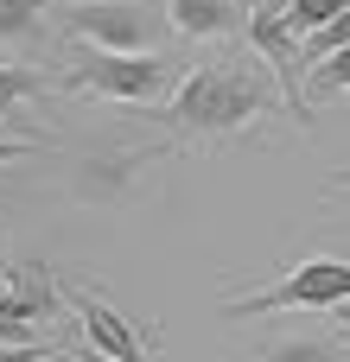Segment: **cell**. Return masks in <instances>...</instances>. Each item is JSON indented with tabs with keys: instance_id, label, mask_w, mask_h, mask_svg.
I'll list each match as a JSON object with an SVG mask.
<instances>
[{
	"instance_id": "6da1fadb",
	"label": "cell",
	"mask_w": 350,
	"mask_h": 362,
	"mask_svg": "<svg viewBox=\"0 0 350 362\" xmlns=\"http://www.w3.org/2000/svg\"><path fill=\"white\" fill-rule=\"evenodd\" d=\"M281 108H287L281 76H274L261 57L223 51V57H204V64L179 83V95L159 108V121H166L172 140L185 146V140H230V134H242V127H255V121H268V115H281Z\"/></svg>"
},
{
	"instance_id": "7a4b0ae2",
	"label": "cell",
	"mask_w": 350,
	"mask_h": 362,
	"mask_svg": "<svg viewBox=\"0 0 350 362\" xmlns=\"http://www.w3.org/2000/svg\"><path fill=\"white\" fill-rule=\"evenodd\" d=\"M57 89H89L102 102H128V108H166L179 95V64L166 51H140V57H121V51H83L70 70H57Z\"/></svg>"
},
{
	"instance_id": "3957f363",
	"label": "cell",
	"mask_w": 350,
	"mask_h": 362,
	"mask_svg": "<svg viewBox=\"0 0 350 362\" xmlns=\"http://www.w3.org/2000/svg\"><path fill=\"white\" fill-rule=\"evenodd\" d=\"M344 305H350V261L312 255V261H300L293 274H281L274 286H261V293H236V299H230V318H268V312H344Z\"/></svg>"
},
{
	"instance_id": "277c9868",
	"label": "cell",
	"mask_w": 350,
	"mask_h": 362,
	"mask_svg": "<svg viewBox=\"0 0 350 362\" xmlns=\"http://www.w3.org/2000/svg\"><path fill=\"white\" fill-rule=\"evenodd\" d=\"M70 32L96 51H121V57H140V51H159L166 32H172V13H159L153 0H70Z\"/></svg>"
},
{
	"instance_id": "5b68a950",
	"label": "cell",
	"mask_w": 350,
	"mask_h": 362,
	"mask_svg": "<svg viewBox=\"0 0 350 362\" xmlns=\"http://www.w3.org/2000/svg\"><path fill=\"white\" fill-rule=\"evenodd\" d=\"M249 51L281 76V89H287V115L300 121V127H312V102H306V64H300V25H293V13H287V0H249Z\"/></svg>"
},
{
	"instance_id": "8992f818",
	"label": "cell",
	"mask_w": 350,
	"mask_h": 362,
	"mask_svg": "<svg viewBox=\"0 0 350 362\" xmlns=\"http://www.w3.org/2000/svg\"><path fill=\"white\" fill-rule=\"evenodd\" d=\"M172 146H179V140H159V146H96V153L77 159L70 191H77L83 204H108V210H115V204L134 191V178H140L147 165H159Z\"/></svg>"
},
{
	"instance_id": "52a82bcc",
	"label": "cell",
	"mask_w": 350,
	"mask_h": 362,
	"mask_svg": "<svg viewBox=\"0 0 350 362\" xmlns=\"http://www.w3.org/2000/svg\"><path fill=\"white\" fill-rule=\"evenodd\" d=\"M64 299H70V312L83 318V331H89V350H96V356H108V362H153L147 331H140V325H128V318H121L96 286H70Z\"/></svg>"
},
{
	"instance_id": "ba28073f",
	"label": "cell",
	"mask_w": 350,
	"mask_h": 362,
	"mask_svg": "<svg viewBox=\"0 0 350 362\" xmlns=\"http://www.w3.org/2000/svg\"><path fill=\"white\" fill-rule=\"evenodd\" d=\"M166 13H172V32H185V38L249 32V6H236V0H166Z\"/></svg>"
},
{
	"instance_id": "9c48e42d",
	"label": "cell",
	"mask_w": 350,
	"mask_h": 362,
	"mask_svg": "<svg viewBox=\"0 0 350 362\" xmlns=\"http://www.w3.org/2000/svg\"><path fill=\"white\" fill-rule=\"evenodd\" d=\"M6 286L32 305V318H38V325H51V318H57V280H51V267H45V261H19V267L6 274Z\"/></svg>"
},
{
	"instance_id": "30bf717a",
	"label": "cell",
	"mask_w": 350,
	"mask_h": 362,
	"mask_svg": "<svg viewBox=\"0 0 350 362\" xmlns=\"http://www.w3.org/2000/svg\"><path fill=\"white\" fill-rule=\"evenodd\" d=\"M344 344L338 337H268L261 344V362H338Z\"/></svg>"
},
{
	"instance_id": "8fae6325",
	"label": "cell",
	"mask_w": 350,
	"mask_h": 362,
	"mask_svg": "<svg viewBox=\"0 0 350 362\" xmlns=\"http://www.w3.org/2000/svg\"><path fill=\"white\" fill-rule=\"evenodd\" d=\"M51 83H57V76L32 70V64H0V121H13V108L32 102L38 89H51Z\"/></svg>"
},
{
	"instance_id": "7c38bea8",
	"label": "cell",
	"mask_w": 350,
	"mask_h": 362,
	"mask_svg": "<svg viewBox=\"0 0 350 362\" xmlns=\"http://www.w3.org/2000/svg\"><path fill=\"white\" fill-rule=\"evenodd\" d=\"M45 6L51 0H0V45H32L45 32Z\"/></svg>"
},
{
	"instance_id": "4fadbf2b",
	"label": "cell",
	"mask_w": 350,
	"mask_h": 362,
	"mask_svg": "<svg viewBox=\"0 0 350 362\" xmlns=\"http://www.w3.org/2000/svg\"><path fill=\"white\" fill-rule=\"evenodd\" d=\"M0 344H38V318L13 286H0Z\"/></svg>"
},
{
	"instance_id": "5bb4252c",
	"label": "cell",
	"mask_w": 350,
	"mask_h": 362,
	"mask_svg": "<svg viewBox=\"0 0 350 362\" xmlns=\"http://www.w3.org/2000/svg\"><path fill=\"white\" fill-rule=\"evenodd\" d=\"M325 95H350V51L306 70V102H325Z\"/></svg>"
},
{
	"instance_id": "9a60e30c",
	"label": "cell",
	"mask_w": 350,
	"mask_h": 362,
	"mask_svg": "<svg viewBox=\"0 0 350 362\" xmlns=\"http://www.w3.org/2000/svg\"><path fill=\"white\" fill-rule=\"evenodd\" d=\"M338 51H350V13H338L332 25H319V32L300 45V64L312 70V64H325V57H338Z\"/></svg>"
},
{
	"instance_id": "2e32d148",
	"label": "cell",
	"mask_w": 350,
	"mask_h": 362,
	"mask_svg": "<svg viewBox=\"0 0 350 362\" xmlns=\"http://www.w3.org/2000/svg\"><path fill=\"white\" fill-rule=\"evenodd\" d=\"M287 13H293V25H300V38H312L319 25H332L338 13H350V0H287Z\"/></svg>"
},
{
	"instance_id": "e0dca14e",
	"label": "cell",
	"mask_w": 350,
	"mask_h": 362,
	"mask_svg": "<svg viewBox=\"0 0 350 362\" xmlns=\"http://www.w3.org/2000/svg\"><path fill=\"white\" fill-rule=\"evenodd\" d=\"M32 146H45V140H38V134H32V140H0V165H6V159H26Z\"/></svg>"
},
{
	"instance_id": "ac0fdd59",
	"label": "cell",
	"mask_w": 350,
	"mask_h": 362,
	"mask_svg": "<svg viewBox=\"0 0 350 362\" xmlns=\"http://www.w3.org/2000/svg\"><path fill=\"white\" fill-rule=\"evenodd\" d=\"M350 185V165H338V172H332V185H325V191H344Z\"/></svg>"
},
{
	"instance_id": "d6986e66",
	"label": "cell",
	"mask_w": 350,
	"mask_h": 362,
	"mask_svg": "<svg viewBox=\"0 0 350 362\" xmlns=\"http://www.w3.org/2000/svg\"><path fill=\"white\" fill-rule=\"evenodd\" d=\"M38 362H83V356H70V350H45Z\"/></svg>"
},
{
	"instance_id": "ffe728a7",
	"label": "cell",
	"mask_w": 350,
	"mask_h": 362,
	"mask_svg": "<svg viewBox=\"0 0 350 362\" xmlns=\"http://www.w3.org/2000/svg\"><path fill=\"white\" fill-rule=\"evenodd\" d=\"M83 362H108V356H96V350H83Z\"/></svg>"
},
{
	"instance_id": "44dd1931",
	"label": "cell",
	"mask_w": 350,
	"mask_h": 362,
	"mask_svg": "<svg viewBox=\"0 0 350 362\" xmlns=\"http://www.w3.org/2000/svg\"><path fill=\"white\" fill-rule=\"evenodd\" d=\"M338 318H344V325H350V305H344V312H338Z\"/></svg>"
}]
</instances>
